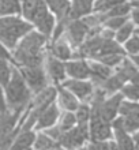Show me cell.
<instances>
[{"label": "cell", "mask_w": 139, "mask_h": 150, "mask_svg": "<svg viewBox=\"0 0 139 150\" xmlns=\"http://www.w3.org/2000/svg\"><path fill=\"white\" fill-rule=\"evenodd\" d=\"M49 40L33 29L20 38L16 47L11 51L12 64L15 67H34L42 66L47 55Z\"/></svg>", "instance_id": "1"}, {"label": "cell", "mask_w": 139, "mask_h": 150, "mask_svg": "<svg viewBox=\"0 0 139 150\" xmlns=\"http://www.w3.org/2000/svg\"><path fill=\"white\" fill-rule=\"evenodd\" d=\"M32 97L33 94L25 82L23 76L20 75L18 67L12 64L10 81L4 86V98L7 109L23 112L28 108L29 103L32 101Z\"/></svg>", "instance_id": "2"}, {"label": "cell", "mask_w": 139, "mask_h": 150, "mask_svg": "<svg viewBox=\"0 0 139 150\" xmlns=\"http://www.w3.org/2000/svg\"><path fill=\"white\" fill-rule=\"evenodd\" d=\"M34 26L25 21L20 15L0 16V42L12 51L20 38L32 32Z\"/></svg>", "instance_id": "3"}, {"label": "cell", "mask_w": 139, "mask_h": 150, "mask_svg": "<svg viewBox=\"0 0 139 150\" xmlns=\"http://www.w3.org/2000/svg\"><path fill=\"white\" fill-rule=\"evenodd\" d=\"M90 141L89 134V123L87 124H76L71 130L63 132L59 139V145L64 150H76L85 146Z\"/></svg>", "instance_id": "4"}, {"label": "cell", "mask_w": 139, "mask_h": 150, "mask_svg": "<svg viewBox=\"0 0 139 150\" xmlns=\"http://www.w3.org/2000/svg\"><path fill=\"white\" fill-rule=\"evenodd\" d=\"M20 75L23 76L25 82L30 89L32 94H37L41 90H44L51 83L48 81L47 72H45L44 64L42 66H34V67H18Z\"/></svg>", "instance_id": "5"}, {"label": "cell", "mask_w": 139, "mask_h": 150, "mask_svg": "<svg viewBox=\"0 0 139 150\" xmlns=\"http://www.w3.org/2000/svg\"><path fill=\"white\" fill-rule=\"evenodd\" d=\"M90 29L82 19H72L68 21L66 25L63 37L68 41V44L72 47V49H76L87 38Z\"/></svg>", "instance_id": "6"}, {"label": "cell", "mask_w": 139, "mask_h": 150, "mask_svg": "<svg viewBox=\"0 0 139 150\" xmlns=\"http://www.w3.org/2000/svg\"><path fill=\"white\" fill-rule=\"evenodd\" d=\"M48 12L49 7L45 0H22L20 3V16L32 25L38 22Z\"/></svg>", "instance_id": "7"}, {"label": "cell", "mask_w": 139, "mask_h": 150, "mask_svg": "<svg viewBox=\"0 0 139 150\" xmlns=\"http://www.w3.org/2000/svg\"><path fill=\"white\" fill-rule=\"evenodd\" d=\"M61 86H63L64 89H67L68 91H71L80 103L89 101L90 97L93 96V93H94V89H95V86L89 79H70V78H67L66 81H63Z\"/></svg>", "instance_id": "8"}, {"label": "cell", "mask_w": 139, "mask_h": 150, "mask_svg": "<svg viewBox=\"0 0 139 150\" xmlns=\"http://www.w3.org/2000/svg\"><path fill=\"white\" fill-rule=\"evenodd\" d=\"M89 134H90V141H93V142L112 141L113 139L112 123L105 122L104 119L98 117V116H90Z\"/></svg>", "instance_id": "9"}, {"label": "cell", "mask_w": 139, "mask_h": 150, "mask_svg": "<svg viewBox=\"0 0 139 150\" xmlns=\"http://www.w3.org/2000/svg\"><path fill=\"white\" fill-rule=\"evenodd\" d=\"M44 68L45 72H47L48 81L51 85L53 86H57V85H61L63 81L67 79V75H66V67H64V62H60V60L52 57L51 55H45V60H44Z\"/></svg>", "instance_id": "10"}, {"label": "cell", "mask_w": 139, "mask_h": 150, "mask_svg": "<svg viewBox=\"0 0 139 150\" xmlns=\"http://www.w3.org/2000/svg\"><path fill=\"white\" fill-rule=\"evenodd\" d=\"M61 115V109L59 108L57 103L53 101L45 108L44 111L40 113L38 119H37L36 124H34V131H44L49 127H53L57 124L59 122V117Z\"/></svg>", "instance_id": "11"}, {"label": "cell", "mask_w": 139, "mask_h": 150, "mask_svg": "<svg viewBox=\"0 0 139 150\" xmlns=\"http://www.w3.org/2000/svg\"><path fill=\"white\" fill-rule=\"evenodd\" d=\"M47 53L51 55L52 57L60 60V62H68L74 56V49L68 44V41L64 37L56 40L53 42H48Z\"/></svg>", "instance_id": "12"}, {"label": "cell", "mask_w": 139, "mask_h": 150, "mask_svg": "<svg viewBox=\"0 0 139 150\" xmlns=\"http://www.w3.org/2000/svg\"><path fill=\"white\" fill-rule=\"evenodd\" d=\"M66 75L70 79H89L90 78V68L86 59H71L64 62Z\"/></svg>", "instance_id": "13"}, {"label": "cell", "mask_w": 139, "mask_h": 150, "mask_svg": "<svg viewBox=\"0 0 139 150\" xmlns=\"http://www.w3.org/2000/svg\"><path fill=\"white\" fill-rule=\"evenodd\" d=\"M95 0H70L66 18L68 21L82 19L83 16L93 12V6Z\"/></svg>", "instance_id": "14"}, {"label": "cell", "mask_w": 139, "mask_h": 150, "mask_svg": "<svg viewBox=\"0 0 139 150\" xmlns=\"http://www.w3.org/2000/svg\"><path fill=\"white\" fill-rule=\"evenodd\" d=\"M56 103H57V105H59L61 111L75 112L80 101L72 94L71 91L64 89L61 85H57L56 86Z\"/></svg>", "instance_id": "15"}, {"label": "cell", "mask_w": 139, "mask_h": 150, "mask_svg": "<svg viewBox=\"0 0 139 150\" xmlns=\"http://www.w3.org/2000/svg\"><path fill=\"white\" fill-rule=\"evenodd\" d=\"M87 62H89V68H90V78H89V81L94 86L101 85L105 79H108L113 74V68L108 67L105 64L95 62V60H87Z\"/></svg>", "instance_id": "16"}, {"label": "cell", "mask_w": 139, "mask_h": 150, "mask_svg": "<svg viewBox=\"0 0 139 150\" xmlns=\"http://www.w3.org/2000/svg\"><path fill=\"white\" fill-rule=\"evenodd\" d=\"M56 22H57L56 16L49 11L47 15H44L38 22H36V23L33 25V26H34V30L41 33V34L44 37H47L48 40H51L53 29H55V26H56Z\"/></svg>", "instance_id": "17"}, {"label": "cell", "mask_w": 139, "mask_h": 150, "mask_svg": "<svg viewBox=\"0 0 139 150\" xmlns=\"http://www.w3.org/2000/svg\"><path fill=\"white\" fill-rule=\"evenodd\" d=\"M33 150H64L59 145V142L53 141L45 135L42 131H36V139L33 142Z\"/></svg>", "instance_id": "18"}, {"label": "cell", "mask_w": 139, "mask_h": 150, "mask_svg": "<svg viewBox=\"0 0 139 150\" xmlns=\"http://www.w3.org/2000/svg\"><path fill=\"white\" fill-rule=\"evenodd\" d=\"M112 128H120L124 132L132 135L136 131H139V122L135 119H131L128 116H117V117L112 122Z\"/></svg>", "instance_id": "19"}, {"label": "cell", "mask_w": 139, "mask_h": 150, "mask_svg": "<svg viewBox=\"0 0 139 150\" xmlns=\"http://www.w3.org/2000/svg\"><path fill=\"white\" fill-rule=\"evenodd\" d=\"M124 85H126V82L113 71V74H112L109 78L105 79L101 85H98V86H95V87H99L101 90L105 91L107 96H111V94H115V93L120 91V89H121Z\"/></svg>", "instance_id": "20"}, {"label": "cell", "mask_w": 139, "mask_h": 150, "mask_svg": "<svg viewBox=\"0 0 139 150\" xmlns=\"http://www.w3.org/2000/svg\"><path fill=\"white\" fill-rule=\"evenodd\" d=\"M20 15L19 0H0V16Z\"/></svg>", "instance_id": "21"}, {"label": "cell", "mask_w": 139, "mask_h": 150, "mask_svg": "<svg viewBox=\"0 0 139 150\" xmlns=\"http://www.w3.org/2000/svg\"><path fill=\"white\" fill-rule=\"evenodd\" d=\"M120 116H128L131 119H135L139 122V103H132V101H124L121 103L119 108Z\"/></svg>", "instance_id": "22"}, {"label": "cell", "mask_w": 139, "mask_h": 150, "mask_svg": "<svg viewBox=\"0 0 139 150\" xmlns=\"http://www.w3.org/2000/svg\"><path fill=\"white\" fill-rule=\"evenodd\" d=\"M76 126V117L74 112H67V111H61V115L59 117V122H57V127H59L61 132H66V131L71 130L72 127Z\"/></svg>", "instance_id": "23"}, {"label": "cell", "mask_w": 139, "mask_h": 150, "mask_svg": "<svg viewBox=\"0 0 139 150\" xmlns=\"http://www.w3.org/2000/svg\"><path fill=\"white\" fill-rule=\"evenodd\" d=\"M132 10V4L126 1V3L117 4L115 7H112L111 10H108L107 12H102L105 15V19L108 18H115V16H128Z\"/></svg>", "instance_id": "24"}, {"label": "cell", "mask_w": 139, "mask_h": 150, "mask_svg": "<svg viewBox=\"0 0 139 150\" xmlns=\"http://www.w3.org/2000/svg\"><path fill=\"white\" fill-rule=\"evenodd\" d=\"M134 26H135V25L132 23L131 21H127L121 28L117 29V30L115 32V41L116 42H119V44L126 42V41L134 34V30H135Z\"/></svg>", "instance_id": "25"}, {"label": "cell", "mask_w": 139, "mask_h": 150, "mask_svg": "<svg viewBox=\"0 0 139 150\" xmlns=\"http://www.w3.org/2000/svg\"><path fill=\"white\" fill-rule=\"evenodd\" d=\"M74 113H75L76 117V124H87L89 120H90V104L87 101L79 103Z\"/></svg>", "instance_id": "26"}, {"label": "cell", "mask_w": 139, "mask_h": 150, "mask_svg": "<svg viewBox=\"0 0 139 150\" xmlns=\"http://www.w3.org/2000/svg\"><path fill=\"white\" fill-rule=\"evenodd\" d=\"M120 93L123 94L124 98H127L128 101H132V103H139V86L136 85H132V83H126L121 89H120Z\"/></svg>", "instance_id": "27"}, {"label": "cell", "mask_w": 139, "mask_h": 150, "mask_svg": "<svg viewBox=\"0 0 139 150\" xmlns=\"http://www.w3.org/2000/svg\"><path fill=\"white\" fill-rule=\"evenodd\" d=\"M11 70H12V63H10L7 60L0 59V85L3 87L6 86L7 82L10 81Z\"/></svg>", "instance_id": "28"}, {"label": "cell", "mask_w": 139, "mask_h": 150, "mask_svg": "<svg viewBox=\"0 0 139 150\" xmlns=\"http://www.w3.org/2000/svg\"><path fill=\"white\" fill-rule=\"evenodd\" d=\"M127 21H130V16H115V18H108L102 23L104 28L109 29L112 32H116L117 29H120Z\"/></svg>", "instance_id": "29"}, {"label": "cell", "mask_w": 139, "mask_h": 150, "mask_svg": "<svg viewBox=\"0 0 139 150\" xmlns=\"http://www.w3.org/2000/svg\"><path fill=\"white\" fill-rule=\"evenodd\" d=\"M123 49H124V52H126V55H130V56L139 53V36L132 34V36L124 42Z\"/></svg>", "instance_id": "30"}, {"label": "cell", "mask_w": 139, "mask_h": 150, "mask_svg": "<svg viewBox=\"0 0 139 150\" xmlns=\"http://www.w3.org/2000/svg\"><path fill=\"white\" fill-rule=\"evenodd\" d=\"M124 57H126V56H123V55H105V56L98 57L95 62H99V63L105 64V66H108V67L115 68L123 62Z\"/></svg>", "instance_id": "31"}, {"label": "cell", "mask_w": 139, "mask_h": 150, "mask_svg": "<svg viewBox=\"0 0 139 150\" xmlns=\"http://www.w3.org/2000/svg\"><path fill=\"white\" fill-rule=\"evenodd\" d=\"M86 147L87 150H109V141H101V142L89 141Z\"/></svg>", "instance_id": "32"}, {"label": "cell", "mask_w": 139, "mask_h": 150, "mask_svg": "<svg viewBox=\"0 0 139 150\" xmlns=\"http://www.w3.org/2000/svg\"><path fill=\"white\" fill-rule=\"evenodd\" d=\"M0 59L3 60H7L10 63H12V55H11V51L7 49V48L4 47L3 44L0 42Z\"/></svg>", "instance_id": "33"}, {"label": "cell", "mask_w": 139, "mask_h": 150, "mask_svg": "<svg viewBox=\"0 0 139 150\" xmlns=\"http://www.w3.org/2000/svg\"><path fill=\"white\" fill-rule=\"evenodd\" d=\"M130 14H131V22L139 26V7H132Z\"/></svg>", "instance_id": "34"}, {"label": "cell", "mask_w": 139, "mask_h": 150, "mask_svg": "<svg viewBox=\"0 0 139 150\" xmlns=\"http://www.w3.org/2000/svg\"><path fill=\"white\" fill-rule=\"evenodd\" d=\"M7 111V105H6V98H4V87L0 85V112Z\"/></svg>", "instance_id": "35"}, {"label": "cell", "mask_w": 139, "mask_h": 150, "mask_svg": "<svg viewBox=\"0 0 139 150\" xmlns=\"http://www.w3.org/2000/svg\"><path fill=\"white\" fill-rule=\"evenodd\" d=\"M130 83H132V85H136V86H139V70L135 72V74L132 75V78L130 79Z\"/></svg>", "instance_id": "36"}, {"label": "cell", "mask_w": 139, "mask_h": 150, "mask_svg": "<svg viewBox=\"0 0 139 150\" xmlns=\"http://www.w3.org/2000/svg\"><path fill=\"white\" fill-rule=\"evenodd\" d=\"M130 60H131L132 63H134V66H135L136 68H139V53L130 56Z\"/></svg>", "instance_id": "37"}, {"label": "cell", "mask_w": 139, "mask_h": 150, "mask_svg": "<svg viewBox=\"0 0 139 150\" xmlns=\"http://www.w3.org/2000/svg\"><path fill=\"white\" fill-rule=\"evenodd\" d=\"M131 4H132V7H139V1H136V0H132Z\"/></svg>", "instance_id": "38"}, {"label": "cell", "mask_w": 139, "mask_h": 150, "mask_svg": "<svg viewBox=\"0 0 139 150\" xmlns=\"http://www.w3.org/2000/svg\"><path fill=\"white\" fill-rule=\"evenodd\" d=\"M134 34H136V36H139V28H138V29H135V30H134Z\"/></svg>", "instance_id": "39"}, {"label": "cell", "mask_w": 139, "mask_h": 150, "mask_svg": "<svg viewBox=\"0 0 139 150\" xmlns=\"http://www.w3.org/2000/svg\"><path fill=\"white\" fill-rule=\"evenodd\" d=\"M76 150H87V147H86V145H85V146L79 147V149H76Z\"/></svg>", "instance_id": "40"}, {"label": "cell", "mask_w": 139, "mask_h": 150, "mask_svg": "<svg viewBox=\"0 0 139 150\" xmlns=\"http://www.w3.org/2000/svg\"><path fill=\"white\" fill-rule=\"evenodd\" d=\"M135 150H139V147H138V146H136V149H135Z\"/></svg>", "instance_id": "41"}, {"label": "cell", "mask_w": 139, "mask_h": 150, "mask_svg": "<svg viewBox=\"0 0 139 150\" xmlns=\"http://www.w3.org/2000/svg\"><path fill=\"white\" fill-rule=\"evenodd\" d=\"M45 1H47V4H48V1H49V0H45Z\"/></svg>", "instance_id": "42"}, {"label": "cell", "mask_w": 139, "mask_h": 150, "mask_svg": "<svg viewBox=\"0 0 139 150\" xmlns=\"http://www.w3.org/2000/svg\"><path fill=\"white\" fill-rule=\"evenodd\" d=\"M136 1H139V0H136Z\"/></svg>", "instance_id": "43"}]
</instances>
